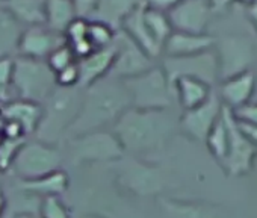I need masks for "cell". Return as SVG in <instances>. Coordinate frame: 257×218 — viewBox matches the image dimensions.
<instances>
[{
  "label": "cell",
  "mask_w": 257,
  "mask_h": 218,
  "mask_svg": "<svg viewBox=\"0 0 257 218\" xmlns=\"http://www.w3.org/2000/svg\"><path fill=\"white\" fill-rule=\"evenodd\" d=\"M118 31L125 34L137 46H140L152 58H155V59L162 58L164 47L152 37V34L149 32L146 22H144V2L124 19V22L121 23Z\"/></svg>",
  "instance_id": "cell-13"
},
{
  "label": "cell",
  "mask_w": 257,
  "mask_h": 218,
  "mask_svg": "<svg viewBox=\"0 0 257 218\" xmlns=\"http://www.w3.org/2000/svg\"><path fill=\"white\" fill-rule=\"evenodd\" d=\"M5 140V135H4V131H2V122H0V143Z\"/></svg>",
  "instance_id": "cell-30"
},
{
  "label": "cell",
  "mask_w": 257,
  "mask_h": 218,
  "mask_svg": "<svg viewBox=\"0 0 257 218\" xmlns=\"http://www.w3.org/2000/svg\"><path fill=\"white\" fill-rule=\"evenodd\" d=\"M141 4L143 0H97L89 20L103 22L118 31L124 19Z\"/></svg>",
  "instance_id": "cell-14"
},
{
  "label": "cell",
  "mask_w": 257,
  "mask_h": 218,
  "mask_svg": "<svg viewBox=\"0 0 257 218\" xmlns=\"http://www.w3.org/2000/svg\"><path fill=\"white\" fill-rule=\"evenodd\" d=\"M116 31L109 25L88 19V38L94 50L109 47L115 43Z\"/></svg>",
  "instance_id": "cell-21"
},
{
  "label": "cell",
  "mask_w": 257,
  "mask_h": 218,
  "mask_svg": "<svg viewBox=\"0 0 257 218\" xmlns=\"http://www.w3.org/2000/svg\"><path fill=\"white\" fill-rule=\"evenodd\" d=\"M56 76V85L59 86H79V67L77 62L61 70Z\"/></svg>",
  "instance_id": "cell-26"
},
{
  "label": "cell",
  "mask_w": 257,
  "mask_h": 218,
  "mask_svg": "<svg viewBox=\"0 0 257 218\" xmlns=\"http://www.w3.org/2000/svg\"><path fill=\"white\" fill-rule=\"evenodd\" d=\"M56 88V76L46 61L14 56V74L11 89L16 98L43 104Z\"/></svg>",
  "instance_id": "cell-6"
},
{
  "label": "cell",
  "mask_w": 257,
  "mask_h": 218,
  "mask_svg": "<svg viewBox=\"0 0 257 218\" xmlns=\"http://www.w3.org/2000/svg\"><path fill=\"white\" fill-rule=\"evenodd\" d=\"M16 185L43 198L47 195H64L70 188V177L61 168L34 180H17Z\"/></svg>",
  "instance_id": "cell-15"
},
{
  "label": "cell",
  "mask_w": 257,
  "mask_h": 218,
  "mask_svg": "<svg viewBox=\"0 0 257 218\" xmlns=\"http://www.w3.org/2000/svg\"><path fill=\"white\" fill-rule=\"evenodd\" d=\"M77 17L73 0H46L44 26L64 34L68 25Z\"/></svg>",
  "instance_id": "cell-17"
},
{
  "label": "cell",
  "mask_w": 257,
  "mask_h": 218,
  "mask_svg": "<svg viewBox=\"0 0 257 218\" xmlns=\"http://www.w3.org/2000/svg\"><path fill=\"white\" fill-rule=\"evenodd\" d=\"M116 165V183L127 192L138 197L158 195L165 185L161 168L140 158H121Z\"/></svg>",
  "instance_id": "cell-8"
},
{
  "label": "cell",
  "mask_w": 257,
  "mask_h": 218,
  "mask_svg": "<svg viewBox=\"0 0 257 218\" xmlns=\"http://www.w3.org/2000/svg\"><path fill=\"white\" fill-rule=\"evenodd\" d=\"M2 176H4V173H2V171H0V180H2Z\"/></svg>",
  "instance_id": "cell-32"
},
{
  "label": "cell",
  "mask_w": 257,
  "mask_h": 218,
  "mask_svg": "<svg viewBox=\"0 0 257 218\" xmlns=\"http://www.w3.org/2000/svg\"><path fill=\"white\" fill-rule=\"evenodd\" d=\"M64 37L67 46L73 50L77 59H82L94 52V47L91 46L88 38V19L76 17L65 29Z\"/></svg>",
  "instance_id": "cell-19"
},
{
  "label": "cell",
  "mask_w": 257,
  "mask_h": 218,
  "mask_svg": "<svg viewBox=\"0 0 257 218\" xmlns=\"http://www.w3.org/2000/svg\"><path fill=\"white\" fill-rule=\"evenodd\" d=\"M128 107H132V100L124 82L109 76L100 79L85 88L80 111L65 140L86 132L104 131L107 126L112 128Z\"/></svg>",
  "instance_id": "cell-2"
},
{
  "label": "cell",
  "mask_w": 257,
  "mask_h": 218,
  "mask_svg": "<svg viewBox=\"0 0 257 218\" xmlns=\"http://www.w3.org/2000/svg\"><path fill=\"white\" fill-rule=\"evenodd\" d=\"M85 89L80 86H59L44 100L41 123L35 132L37 140L58 146L65 140L68 129L77 119Z\"/></svg>",
  "instance_id": "cell-3"
},
{
  "label": "cell",
  "mask_w": 257,
  "mask_h": 218,
  "mask_svg": "<svg viewBox=\"0 0 257 218\" xmlns=\"http://www.w3.org/2000/svg\"><path fill=\"white\" fill-rule=\"evenodd\" d=\"M38 218H71V212L62 195H47L40 201Z\"/></svg>",
  "instance_id": "cell-22"
},
{
  "label": "cell",
  "mask_w": 257,
  "mask_h": 218,
  "mask_svg": "<svg viewBox=\"0 0 257 218\" xmlns=\"http://www.w3.org/2000/svg\"><path fill=\"white\" fill-rule=\"evenodd\" d=\"M132 100V107L138 109H171L177 106L174 85L170 82L159 62L143 74L122 80Z\"/></svg>",
  "instance_id": "cell-4"
},
{
  "label": "cell",
  "mask_w": 257,
  "mask_h": 218,
  "mask_svg": "<svg viewBox=\"0 0 257 218\" xmlns=\"http://www.w3.org/2000/svg\"><path fill=\"white\" fill-rule=\"evenodd\" d=\"M70 164L74 167L85 164L116 162L125 156L113 132L94 131L65 140Z\"/></svg>",
  "instance_id": "cell-5"
},
{
  "label": "cell",
  "mask_w": 257,
  "mask_h": 218,
  "mask_svg": "<svg viewBox=\"0 0 257 218\" xmlns=\"http://www.w3.org/2000/svg\"><path fill=\"white\" fill-rule=\"evenodd\" d=\"M8 198V209L7 218H14L20 215H35L38 216V207L41 198L17 185L13 188V195H7Z\"/></svg>",
  "instance_id": "cell-20"
},
{
  "label": "cell",
  "mask_w": 257,
  "mask_h": 218,
  "mask_svg": "<svg viewBox=\"0 0 257 218\" xmlns=\"http://www.w3.org/2000/svg\"><path fill=\"white\" fill-rule=\"evenodd\" d=\"M23 26L0 5V58L13 56L17 53V44L22 35Z\"/></svg>",
  "instance_id": "cell-18"
},
{
  "label": "cell",
  "mask_w": 257,
  "mask_h": 218,
  "mask_svg": "<svg viewBox=\"0 0 257 218\" xmlns=\"http://www.w3.org/2000/svg\"><path fill=\"white\" fill-rule=\"evenodd\" d=\"M43 117V106L35 101L11 98L0 104V120L19 125L28 135H35Z\"/></svg>",
  "instance_id": "cell-11"
},
{
  "label": "cell",
  "mask_w": 257,
  "mask_h": 218,
  "mask_svg": "<svg viewBox=\"0 0 257 218\" xmlns=\"http://www.w3.org/2000/svg\"><path fill=\"white\" fill-rule=\"evenodd\" d=\"M115 49V59L109 71V77L118 80H125L143 74L159 62V59L152 58L121 31H116Z\"/></svg>",
  "instance_id": "cell-9"
},
{
  "label": "cell",
  "mask_w": 257,
  "mask_h": 218,
  "mask_svg": "<svg viewBox=\"0 0 257 218\" xmlns=\"http://www.w3.org/2000/svg\"><path fill=\"white\" fill-rule=\"evenodd\" d=\"M62 159L59 146L40 140L25 141L14 158L10 173H13L17 180H34L61 170Z\"/></svg>",
  "instance_id": "cell-7"
},
{
  "label": "cell",
  "mask_w": 257,
  "mask_h": 218,
  "mask_svg": "<svg viewBox=\"0 0 257 218\" xmlns=\"http://www.w3.org/2000/svg\"><path fill=\"white\" fill-rule=\"evenodd\" d=\"M10 95H11V94H10V91H5V89L0 88V103H5V101L11 100V97H10Z\"/></svg>",
  "instance_id": "cell-29"
},
{
  "label": "cell",
  "mask_w": 257,
  "mask_h": 218,
  "mask_svg": "<svg viewBox=\"0 0 257 218\" xmlns=\"http://www.w3.org/2000/svg\"><path fill=\"white\" fill-rule=\"evenodd\" d=\"M0 5L23 28L44 25L46 0H4Z\"/></svg>",
  "instance_id": "cell-16"
},
{
  "label": "cell",
  "mask_w": 257,
  "mask_h": 218,
  "mask_svg": "<svg viewBox=\"0 0 257 218\" xmlns=\"http://www.w3.org/2000/svg\"><path fill=\"white\" fill-rule=\"evenodd\" d=\"M115 43L104 49H97L82 59H77L79 67V86L88 88L100 79L109 76L115 59Z\"/></svg>",
  "instance_id": "cell-12"
},
{
  "label": "cell",
  "mask_w": 257,
  "mask_h": 218,
  "mask_svg": "<svg viewBox=\"0 0 257 218\" xmlns=\"http://www.w3.org/2000/svg\"><path fill=\"white\" fill-rule=\"evenodd\" d=\"M14 74V56L0 58V88L10 91Z\"/></svg>",
  "instance_id": "cell-25"
},
{
  "label": "cell",
  "mask_w": 257,
  "mask_h": 218,
  "mask_svg": "<svg viewBox=\"0 0 257 218\" xmlns=\"http://www.w3.org/2000/svg\"><path fill=\"white\" fill-rule=\"evenodd\" d=\"M97 0H73V5L76 8V14L77 17L82 19H89L94 8H95Z\"/></svg>",
  "instance_id": "cell-27"
},
{
  "label": "cell",
  "mask_w": 257,
  "mask_h": 218,
  "mask_svg": "<svg viewBox=\"0 0 257 218\" xmlns=\"http://www.w3.org/2000/svg\"><path fill=\"white\" fill-rule=\"evenodd\" d=\"M7 209H8V198L7 192L0 186V218H7Z\"/></svg>",
  "instance_id": "cell-28"
},
{
  "label": "cell",
  "mask_w": 257,
  "mask_h": 218,
  "mask_svg": "<svg viewBox=\"0 0 257 218\" xmlns=\"http://www.w3.org/2000/svg\"><path fill=\"white\" fill-rule=\"evenodd\" d=\"M2 2H4V0H0V4H2Z\"/></svg>",
  "instance_id": "cell-33"
},
{
  "label": "cell",
  "mask_w": 257,
  "mask_h": 218,
  "mask_svg": "<svg viewBox=\"0 0 257 218\" xmlns=\"http://www.w3.org/2000/svg\"><path fill=\"white\" fill-rule=\"evenodd\" d=\"M62 44H65L64 34L55 32L44 25L28 26L22 31L16 56L46 61L47 56Z\"/></svg>",
  "instance_id": "cell-10"
},
{
  "label": "cell",
  "mask_w": 257,
  "mask_h": 218,
  "mask_svg": "<svg viewBox=\"0 0 257 218\" xmlns=\"http://www.w3.org/2000/svg\"><path fill=\"white\" fill-rule=\"evenodd\" d=\"M14 218H38L35 215H20V216H14Z\"/></svg>",
  "instance_id": "cell-31"
},
{
  "label": "cell",
  "mask_w": 257,
  "mask_h": 218,
  "mask_svg": "<svg viewBox=\"0 0 257 218\" xmlns=\"http://www.w3.org/2000/svg\"><path fill=\"white\" fill-rule=\"evenodd\" d=\"M182 111L171 109L128 107L115 122L112 132L118 138L124 153L144 156L161 152L180 131Z\"/></svg>",
  "instance_id": "cell-1"
},
{
  "label": "cell",
  "mask_w": 257,
  "mask_h": 218,
  "mask_svg": "<svg viewBox=\"0 0 257 218\" xmlns=\"http://www.w3.org/2000/svg\"><path fill=\"white\" fill-rule=\"evenodd\" d=\"M46 62H47V65L50 67V70L56 74V73H59L61 70L67 68L68 65L77 62V58L74 56L73 50H71V49L67 46V43H65V44H62V46H59L58 49H55V50L47 56Z\"/></svg>",
  "instance_id": "cell-23"
},
{
  "label": "cell",
  "mask_w": 257,
  "mask_h": 218,
  "mask_svg": "<svg viewBox=\"0 0 257 218\" xmlns=\"http://www.w3.org/2000/svg\"><path fill=\"white\" fill-rule=\"evenodd\" d=\"M25 140H13V138H5L2 143H0V171L4 174L8 173L13 167L14 158L17 155V152L20 150V147L23 146Z\"/></svg>",
  "instance_id": "cell-24"
}]
</instances>
